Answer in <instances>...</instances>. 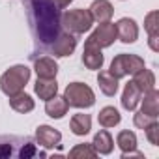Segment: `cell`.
I'll use <instances>...</instances> for the list:
<instances>
[{
  "label": "cell",
  "mask_w": 159,
  "mask_h": 159,
  "mask_svg": "<svg viewBox=\"0 0 159 159\" xmlns=\"http://www.w3.org/2000/svg\"><path fill=\"white\" fill-rule=\"evenodd\" d=\"M98 155V152H96V148L92 146V144H77L71 152H69V157H73V159H94Z\"/></svg>",
  "instance_id": "cell-25"
},
{
  "label": "cell",
  "mask_w": 159,
  "mask_h": 159,
  "mask_svg": "<svg viewBox=\"0 0 159 159\" xmlns=\"http://www.w3.org/2000/svg\"><path fill=\"white\" fill-rule=\"evenodd\" d=\"M92 146L96 148L98 153H101V155H109V153L112 152V148H114V140H112V137H111V133H109L107 129H99V131L94 135V142H92Z\"/></svg>",
  "instance_id": "cell-17"
},
{
  "label": "cell",
  "mask_w": 159,
  "mask_h": 159,
  "mask_svg": "<svg viewBox=\"0 0 159 159\" xmlns=\"http://www.w3.org/2000/svg\"><path fill=\"white\" fill-rule=\"evenodd\" d=\"M52 2H54V6H56L58 10H64V8H67V6L73 2V0H52Z\"/></svg>",
  "instance_id": "cell-28"
},
{
  "label": "cell",
  "mask_w": 159,
  "mask_h": 159,
  "mask_svg": "<svg viewBox=\"0 0 159 159\" xmlns=\"http://www.w3.org/2000/svg\"><path fill=\"white\" fill-rule=\"evenodd\" d=\"M28 81H30V69L23 64H17V66H11L10 69H6L4 75L0 77V90L10 98L13 94L23 92V88L26 86Z\"/></svg>",
  "instance_id": "cell-2"
},
{
  "label": "cell",
  "mask_w": 159,
  "mask_h": 159,
  "mask_svg": "<svg viewBox=\"0 0 159 159\" xmlns=\"http://www.w3.org/2000/svg\"><path fill=\"white\" fill-rule=\"evenodd\" d=\"M140 99H142V92L139 90V86L133 81H129L124 88V94H122V107L125 111H135L137 105L140 103Z\"/></svg>",
  "instance_id": "cell-14"
},
{
  "label": "cell",
  "mask_w": 159,
  "mask_h": 159,
  "mask_svg": "<svg viewBox=\"0 0 159 159\" xmlns=\"http://www.w3.org/2000/svg\"><path fill=\"white\" fill-rule=\"evenodd\" d=\"M153 122H157V118L155 116H150V114H144V112H135V116H133V124H135V127H139V129H146L148 125H152Z\"/></svg>",
  "instance_id": "cell-26"
},
{
  "label": "cell",
  "mask_w": 159,
  "mask_h": 159,
  "mask_svg": "<svg viewBox=\"0 0 159 159\" xmlns=\"http://www.w3.org/2000/svg\"><path fill=\"white\" fill-rule=\"evenodd\" d=\"M34 92L39 99H51L58 94V83H56V79H39L38 77V81L34 84Z\"/></svg>",
  "instance_id": "cell-15"
},
{
  "label": "cell",
  "mask_w": 159,
  "mask_h": 159,
  "mask_svg": "<svg viewBox=\"0 0 159 159\" xmlns=\"http://www.w3.org/2000/svg\"><path fill=\"white\" fill-rule=\"evenodd\" d=\"M64 98L67 105L75 109H88L96 103L94 90L84 83H69L64 90Z\"/></svg>",
  "instance_id": "cell-4"
},
{
  "label": "cell",
  "mask_w": 159,
  "mask_h": 159,
  "mask_svg": "<svg viewBox=\"0 0 159 159\" xmlns=\"http://www.w3.org/2000/svg\"><path fill=\"white\" fill-rule=\"evenodd\" d=\"M116 38H118L116 36V26L111 21H107V23H99V26L90 34L88 39L92 43H96L99 49H105V47H111Z\"/></svg>",
  "instance_id": "cell-6"
},
{
  "label": "cell",
  "mask_w": 159,
  "mask_h": 159,
  "mask_svg": "<svg viewBox=\"0 0 159 159\" xmlns=\"http://www.w3.org/2000/svg\"><path fill=\"white\" fill-rule=\"evenodd\" d=\"M114 26H116V36H118V39L122 43H135L137 41V38H139V26H137V23L133 19L124 17Z\"/></svg>",
  "instance_id": "cell-8"
},
{
  "label": "cell",
  "mask_w": 159,
  "mask_h": 159,
  "mask_svg": "<svg viewBox=\"0 0 159 159\" xmlns=\"http://www.w3.org/2000/svg\"><path fill=\"white\" fill-rule=\"evenodd\" d=\"M120 120H122V116L114 107H103L98 114V122L101 127H114L120 124Z\"/></svg>",
  "instance_id": "cell-23"
},
{
  "label": "cell",
  "mask_w": 159,
  "mask_h": 159,
  "mask_svg": "<svg viewBox=\"0 0 159 159\" xmlns=\"http://www.w3.org/2000/svg\"><path fill=\"white\" fill-rule=\"evenodd\" d=\"M77 47V38L69 32H60L56 36V39L51 43V52L56 56V58H62V56H69Z\"/></svg>",
  "instance_id": "cell-7"
},
{
  "label": "cell",
  "mask_w": 159,
  "mask_h": 159,
  "mask_svg": "<svg viewBox=\"0 0 159 159\" xmlns=\"http://www.w3.org/2000/svg\"><path fill=\"white\" fill-rule=\"evenodd\" d=\"M133 83L139 86V90H140L142 94H146V92H150V90L155 88V75H153L150 69L142 67L140 71H137V73L133 75Z\"/></svg>",
  "instance_id": "cell-19"
},
{
  "label": "cell",
  "mask_w": 159,
  "mask_h": 159,
  "mask_svg": "<svg viewBox=\"0 0 159 159\" xmlns=\"http://www.w3.org/2000/svg\"><path fill=\"white\" fill-rule=\"evenodd\" d=\"M116 144L122 152H129V150H135L137 148V135L129 129H124L118 133L116 137Z\"/></svg>",
  "instance_id": "cell-24"
},
{
  "label": "cell",
  "mask_w": 159,
  "mask_h": 159,
  "mask_svg": "<svg viewBox=\"0 0 159 159\" xmlns=\"http://www.w3.org/2000/svg\"><path fill=\"white\" fill-rule=\"evenodd\" d=\"M83 64H84L88 69H101V66H103V52H101V49H99L96 43H92L90 39L84 41Z\"/></svg>",
  "instance_id": "cell-10"
},
{
  "label": "cell",
  "mask_w": 159,
  "mask_h": 159,
  "mask_svg": "<svg viewBox=\"0 0 159 159\" xmlns=\"http://www.w3.org/2000/svg\"><path fill=\"white\" fill-rule=\"evenodd\" d=\"M10 107L15 111V112H21V114H26L30 111H34V99L25 94V92H19V94H13L10 96Z\"/></svg>",
  "instance_id": "cell-20"
},
{
  "label": "cell",
  "mask_w": 159,
  "mask_h": 159,
  "mask_svg": "<svg viewBox=\"0 0 159 159\" xmlns=\"http://www.w3.org/2000/svg\"><path fill=\"white\" fill-rule=\"evenodd\" d=\"M98 84H99V90L105 96H109V98L116 96V92H118V79L112 77L109 71H99V75H98Z\"/></svg>",
  "instance_id": "cell-21"
},
{
  "label": "cell",
  "mask_w": 159,
  "mask_h": 159,
  "mask_svg": "<svg viewBox=\"0 0 159 159\" xmlns=\"http://www.w3.org/2000/svg\"><path fill=\"white\" fill-rule=\"evenodd\" d=\"M67 109H69V105H67V101H66V98L64 96H54V98H51V99H47V103H45V112L51 116V118H64L66 114H67Z\"/></svg>",
  "instance_id": "cell-16"
},
{
  "label": "cell",
  "mask_w": 159,
  "mask_h": 159,
  "mask_svg": "<svg viewBox=\"0 0 159 159\" xmlns=\"http://www.w3.org/2000/svg\"><path fill=\"white\" fill-rule=\"evenodd\" d=\"M69 127H71L73 135L84 137V135L90 133V129H92V116H90V114H84V112L75 114V116L71 118V122H69Z\"/></svg>",
  "instance_id": "cell-18"
},
{
  "label": "cell",
  "mask_w": 159,
  "mask_h": 159,
  "mask_svg": "<svg viewBox=\"0 0 159 159\" xmlns=\"http://www.w3.org/2000/svg\"><path fill=\"white\" fill-rule=\"evenodd\" d=\"M142 67H146V66H144V60H142L139 54L122 52V54H118V56L112 58L109 73L120 81V79H124V77H127V75H135V73L140 71Z\"/></svg>",
  "instance_id": "cell-5"
},
{
  "label": "cell",
  "mask_w": 159,
  "mask_h": 159,
  "mask_svg": "<svg viewBox=\"0 0 159 159\" xmlns=\"http://www.w3.org/2000/svg\"><path fill=\"white\" fill-rule=\"evenodd\" d=\"M142 96H144V99H140V101H142L140 112L157 118V114H159V92L153 88V90H150V92H146V94H142Z\"/></svg>",
  "instance_id": "cell-22"
},
{
  "label": "cell",
  "mask_w": 159,
  "mask_h": 159,
  "mask_svg": "<svg viewBox=\"0 0 159 159\" xmlns=\"http://www.w3.org/2000/svg\"><path fill=\"white\" fill-rule=\"evenodd\" d=\"M36 140H38L39 146H43L47 150L49 148H56V146H60L62 133L58 129L51 127V125H39L36 129Z\"/></svg>",
  "instance_id": "cell-9"
},
{
  "label": "cell",
  "mask_w": 159,
  "mask_h": 159,
  "mask_svg": "<svg viewBox=\"0 0 159 159\" xmlns=\"http://www.w3.org/2000/svg\"><path fill=\"white\" fill-rule=\"evenodd\" d=\"M94 25V19L90 15L88 10L77 8V10H69L66 13L60 15V26L64 28V32H69L73 36H81L84 32H88Z\"/></svg>",
  "instance_id": "cell-3"
},
{
  "label": "cell",
  "mask_w": 159,
  "mask_h": 159,
  "mask_svg": "<svg viewBox=\"0 0 159 159\" xmlns=\"http://www.w3.org/2000/svg\"><path fill=\"white\" fill-rule=\"evenodd\" d=\"M144 131H146V139L150 140V144L157 146V144H159V124H157V122H153V124H152V125H148Z\"/></svg>",
  "instance_id": "cell-27"
},
{
  "label": "cell",
  "mask_w": 159,
  "mask_h": 159,
  "mask_svg": "<svg viewBox=\"0 0 159 159\" xmlns=\"http://www.w3.org/2000/svg\"><path fill=\"white\" fill-rule=\"evenodd\" d=\"M28 19L41 45H51L60 34V11L52 0H28Z\"/></svg>",
  "instance_id": "cell-1"
},
{
  "label": "cell",
  "mask_w": 159,
  "mask_h": 159,
  "mask_svg": "<svg viewBox=\"0 0 159 159\" xmlns=\"http://www.w3.org/2000/svg\"><path fill=\"white\" fill-rule=\"evenodd\" d=\"M94 23H107L112 19V13H114V8L109 0H94L92 6L88 8Z\"/></svg>",
  "instance_id": "cell-12"
},
{
  "label": "cell",
  "mask_w": 159,
  "mask_h": 159,
  "mask_svg": "<svg viewBox=\"0 0 159 159\" xmlns=\"http://www.w3.org/2000/svg\"><path fill=\"white\" fill-rule=\"evenodd\" d=\"M144 28L148 32V43H150V49L152 51H159V11H150L146 17H144Z\"/></svg>",
  "instance_id": "cell-11"
},
{
  "label": "cell",
  "mask_w": 159,
  "mask_h": 159,
  "mask_svg": "<svg viewBox=\"0 0 159 159\" xmlns=\"http://www.w3.org/2000/svg\"><path fill=\"white\" fill-rule=\"evenodd\" d=\"M34 69H36V73H38L39 79H56L58 64L51 56H41V58H36Z\"/></svg>",
  "instance_id": "cell-13"
}]
</instances>
